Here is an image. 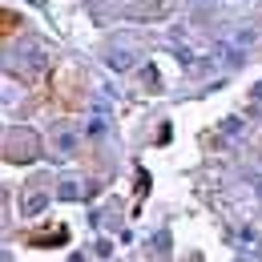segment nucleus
I'll list each match as a JSON object with an SVG mask.
<instances>
[{"label": "nucleus", "instance_id": "f257e3e1", "mask_svg": "<svg viewBox=\"0 0 262 262\" xmlns=\"http://www.w3.org/2000/svg\"><path fill=\"white\" fill-rule=\"evenodd\" d=\"M16 25H20V20H16L12 12H4V8H0V36H4V33H16Z\"/></svg>", "mask_w": 262, "mask_h": 262}]
</instances>
